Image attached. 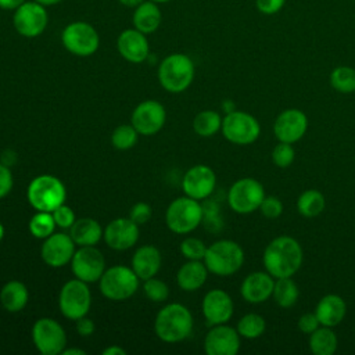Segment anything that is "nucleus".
<instances>
[{
    "label": "nucleus",
    "mask_w": 355,
    "mask_h": 355,
    "mask_svg": "<svg viewBox=\"0 0 355 355\" xmlns=\"http://www.w3.org/2000/svg\"><path fill=\"white\" fill-rule=\"evenodd\" d=\"M326 200L322 191L316 189H308L297 198V211L305 218H315L324 209Z\"/></svg>",
    "instance_id": "nucleus-31"
},
{
    "label": "nucleus",
    "mask_w": 355,
    "mask_h": 355,
    "mask_svg": "<svg viewBox=\"0 0 355 355\" xmlns=\"http://www.w3.org/2000/svg\"><path fill=\"white\" fill-rule=\"evenodd\" d=\"M55 226L53 214L47 211H37L29 220V232L36 239H47L54 233Z\"/></svg>",
    "instance_id": "nucleus-36"
},
{
    "label": "nucleus",
    "mask_w": 355,
    "mask_h": 355,
    "mask_svg": "<svg viewBox=\"0 0 355 355\" xmlns=\"http://www.w3.org/2000/svg\"><path fill=\"white\" fill-rule=\"evenodd\" d=\"M49 24L46 6L31 0L21 4L12 15L14 29L24 37H36L44 32Z\"/></svg>",
    "instance_id": "nucleus-13"
},
{
    "label": "nucleus",
    "mask_w": 355,
    "mask_h": 355,
    "mask_svg": "<svg viewBox=\"0 0 355 355\" xmlns=\"http://www.w3.org/2000/svg\"><path fill=\"white\" fill-rule=\"evenodd\" d=\"M180 252L187 259L202 261L207 252V245L197 237H187L180 243Z\"/></svg>",
    "instance_id": "nucleus-39"
},
{
    "label": "nucleus",
    "mask_w": 355,
    "mask_h": 355,
    "mask_svg": "<svg viewBox=\"0 0 355 355\" xmlns=\"http://www.w3.org/2000/svg\"><path fill=\"white\" fill-rule=\"evenodd\" d=\"M236 329H237L240 337L254 340V338L261 337L265 333L266 320L263 316L251 312V313H247L243 318H240Z\"/></svg>",
    "instance_id": "nucleus-35"
},
{
    "label": "nucleus",
    "mask_w": 355,
    "mask_h": 355,
    "mask_svg": "<svg viewBox=\"0 0 355 355\" xmlns=\"http://www.w3.org/2000/svg\"><path fill=\"white\" fill-rule=\"evenodd\" d=\"M14 180H12V173L8 169L7 165L0 164V198L6 197L11 189H12Z\"/></svg>",
    "instance_id": "nucleus-46"
},
{
    "label": "nucleus",
    "mask_w": 355,
    "mask_h": 355,
    "mask_svg": "<svg viewBox=\"0 0 355 355\" xmlns=\"http://www.w3.org/2000/svg\"><path fill=\"white\" fill-rule=\"evenodd\" d=\"M103 232L100 223L93 218L76 219L69 227V236L79 247L97 244L103 237Z\"/></svg>",
    "instance_id": "nucleus-28"
},
{
    "label": "nucleus",
    "mask_w": 355,
    "mask_h": 355,
    "mask_svg": "<svg viewBox=\"0 0 355 355\" xmlns=\"http://www.w3.org/2000/svg\"><path fill=\"white\" fill-rule=\"evenodd\" d=\"M75 241L68 233H53L40 248L42 259L51 268H60L71 262L75 254Z\"/></svg>",
    "instance_id": "nucleus-17"
},
{
    "label": "nucleus",
    "mask_w": 355,
    "mask_h": 355,
    "mask_svg": "<svg viewBox=\"0 0 355 355\" xmlns=\"http://www.w3.org/2000/svg\"><path fill=\"white\" fill-rule=\"evenodd\" d=\"M261 214L268 219H276L283 214V202L275 196H265L259 205Z\"/></svg>",
    "instance_id": "nucleus-41"
},
{
    "label": "nucleus",
    "mask_w": 355,
    "mask_h": 355,
    "mask_svg": "<svg viewBox=\"0 0 355 355\" xmlns=\"http://www.w3.org/2000/svg\"><path fill=\"white\" fill-rule=\"evenodd\" d=\"M116 49L122 58L133 64L143 62L150 53V44L146 35L136 28H129L119 33Z\"/></svg>",
    "instance_id": "nucleus-22"
},
{
    "label": "nucleus",
    "mask_w": 355,
    "mask_h": 355,
    "mask_svg": "<svg viewBox=\"0 0 355 355\" xmlns=\"http://www.w3.org/2000/svg\"><path fill=\"white\" fill-rule=\"evenodd\" d=\"M216 186V175L215 172L207 165H194L191 166L183 176L182 187L186 196L204 200L209 197Z\"/></svg>",
    "instance_id": "nucleus-20"
},
{
    "label": "nucleus",
    "mask_w": 355,
    "mask_h": 355,
    "mask_svg": "<svg viewBox=\"0 0 355 355\" xmlns=\"http://www.w3.org/2000/svg\"><path fill=\"white\" fill-rule=\"evenodd\" d=\"M94 322L92 319H89L87 316H82L79 319H76V331L83 336V337H87V336H92L94 333Z\"/></svg>",
    "instance_id": "nucleus-47"
},
{
    "label": "nucleus",
    "mask_w": 355,
    "mask_h": 355,
    "mask_svg": "<svg viewBox=\"0 0 355 355\" xmlns=\"http://www.w3.org/2000/svg\"><path fill=\"white\" fill-rule=\"evenodd\" d=\"M165 119V108L157 100H144L132 112V125L143 136L158 133L164 128Z\"/></svg>",
    "instance_id": "nucleus-15"
},
{
    "label": "nucleus",
    "mask_w": 355,
    "mask_h": 355,
    "mask_svg": "<svg viewBox=\"0 0 355 355\" xmlns=\"http://www.w3.org/2000/svg\"><path fill=\"white\" fill-rule=\"evenodd\" d=\"M286 4V0H255L257 10L263 15H273L279 12Z\"/></svg>",
    "instance_id": "nucleus-45"
},
{
    "label": "nucleus",
    "mask_w": 355,
    "mask_h": 355,
    "mask_svg": "<svg viewBox=\"0 0 355 355\" xmlns=\"http://www.w3.org/2000/svg\"><path fill=\"white\" fill-rule=\"evenodd\" d=\"M201 311L208 324L227 323L234 312V304L232 297L220 288L209 290L201 302Z\"/></svg>",
    "instance_id": "nucleus-18"
},
{
    "label": "nucleus",
    "mask_w": 355,
    "mask_h": 355,
    "mask_svg": "<svg viewBox=\"0 0 355 355\" xmlns=\"http://www.w3.org/2000/svg\"><path fill=\"white\" fill-rule=\"evenodd\" d=\"M204 218V208L198 200L189 196L173 200L165 214V222L169 230L178 234H186L198 227Z\"/></svg>",
    "instance_id": "nucleus-6"
},
{
    "label": "nucleus",
    "mask_w": 355,
    "mask_h": 355,
    "mask_svg": "<svg viewBox=\"0 0 355 355\" xmlns=\"http://www.w3.org/2000/svg\"><path fill=\"white\" fill-rule=\"evenodd\" d=\"M71 269L76 279L86 283L98 282L105 270L104 255L94 245L80 247L71 259Z\"/></svg>",
    "instance_id": "nucleus-14"
},
{
    "label": "nucleus",
    "mask_w": 355,
    "mask_h": 355,
    "mask_svg": "<svg viewBox=\"0 0 355 355\" xmlns=\"http://www.w3.org/2000/svg\"><path fill=\"white\" fill-rule=\"evenodd\" d=\"M338 340L331 327L319 326L309 334V349L315 355H333L337 349Z\"/></svg>",
    "instance_id": "nucleus-30"
},
{
    "label": "nucleus",
    "mask_w": 355,
    "mask_h": 355,
    "mask_svg": "<svg viewBox=\"0 0 355 355\" xmlns=\"http://www.w3.org/2000/svg\"><path fill=\"white\" fill-rule=\"evenodd\" d=\"M194 73L193 60L182 53L166 55L158 67V80L169 93L184 92L191 85Z\"/></svg>",
    "instance_id": "nucleus-3"
},
{
    "label": "nucleus",
    "mask_w": 355,
    "mask_h": 355,
    "mask_svg": "<svg viewBox=\"0 0 355 355\" xmlns=\"http://www.w3.org/2000/svg\"><path fill=\"white\" fill-rule=\"evenodd\" d=\"M265 198V189L254 178H241L236 180L227 193L229 207L240 215H248L259 209Z\"/></svg>",
    "instance_id": "nucleus-9"
},
{
    "label": "nucleus",
    "mask_w": 355,
    "mask_h": 355,
    "mask_svg": "<svg viewBox=\"0 0 355 355\" xmlns=\"http://www.w3.org/2000/svg\"><path fill=\"white\" fill-rule=\"evenodd\" d=\"M126 351L119 345H110L103 349V355H125Z\"/></svg>",
    "instance_id": "nucleus-49"
},
{
    "label": "nucleus",
    "mask_w": 355,
    "mask_h": 355,
    "mask_svg": "<svg viewBox=\"0 0 355 355\" xmlns=\"http://www.w3.org/2000/svg\"><path fill=\"white\" fill-rule=\"evenodd\" d=\"M193 129L198 136L211 137L222 129V118L216 111H200L193 119Z\"/></svg>",
    "instance_id": "nucleus-33"
},
{
    "label": "nucleus",
    "mask_w": 355,
    "mask_h": 355,
    "mask_svg": "<svg viewBox=\"0 0 355 355\" xmlns=\"http://www.w3.org/2000/svg\"><path fill=\"white\" fill-rule=\"evenodd\" d=\"M272 297L279 306L291 308L298 301L300 290L291 277H279L275 279Z\"/></svg>",
    "instance_id": "nucleus-32"
},
{
    "label": "nucleus",
    "mask_w": 355,
    "mask_h": 355,
    "mask_svg": "<svg viewBox=\"0 0 355 355\" xmlns=\"http://www.w3.org/2000/svg\"><path fill=\"white\" fill-rule=\"evenodd\" d=\"M191 312L182 304L173 302L165 305L155 316L154 330L158 338L165 343H178L193 331Z\"/></svg>",
    "instance_id": "nucleus-2"
},
{
    "label": "nucleus",
    "mask_w": 355,
    "mask_h": 355,
    "mask_svg": "<svg viewBox=\"0 0 355 355\" xmlns=\"http://www.w3.org/2000/svg\"><path fill=\"white\" fill-rule=\"evenodd\" d=\"M161 252L154 245H141L136 250L132 258V269L140 280H147L155 276L161 268Z\"/></svg>",
    "instance_id": "nucleus-25"
},
{
    "label": "nucleus",
    "mask_w": 355,
    "mask_h": 355,
    "mask_svg": "<svg viewBox=\"0 0 355 355\" xmlns=\"http://www.w3.org/2000/svg\"><path fill=\"white\" fill-rule=\"evenodd\" d=\"M29 293L26 286L18 280L7 282L0 291V302L8 312H19L28 304Z\"/></svg>",
    "instance_id": "nucleus-29"
},
{
    "label": "nucleus",
    "mask_w": 355,
    "mask_h": 355,
    "mask_svg": "<svg viewBox=\"0 0 355 355\" xmlns=\"http://www.w3.org/2000/svg\"><path fill=\"white\" fill-rule=\"evenodd\" d=\"M330 86L343 94L355 92V69L352 67L340 65L330 72Z\"/></svg>",
    "instance_id": "nucleus-34"
},
{
    "label": "nucleus",
    "mask_w": 355,
    "mask_h": 355,
    "mask_svg": "<svg viewBox=\"0 0 355 355\" xmlns=\"http://www.w3.org/2000/svg\"><path fill=\"white\" fill-rule=\"evenodd\" d=\"M302 261V247L290 236H279L273 239L266 245L262 255L265 270L275 279L293 277L300 270Z\"/></svg>",
    "instance_id": "nucleus-1"
},
{
    "label": "nucleus",
    "mask_w": 355,
    "mask_h": 355,
    "mask_svg": "<svg viewBox=\"0 0 355 355\" xmlns=\"http://www.w3.org/2000/svg\"><path fill=\"white\" fill-rule=\"evenodd\" d=\"M139 280V276L132 268L115 265L105 269L100 277V291L107 300L123 301L137 291Z\"/></svg>",
    "instance_id": "nucleus-7"
},
{
    "label": "nucleus",
    "mask_w": 355,
    "mask_h": 355,
    "mask_svg": "<svg viewBox=\"0 0 355 355\" xmlns=\"http://www.w3.org/2000/svg\"><path fill=\"white\" fill-rule=\"evenodd\" d=\"M62 46L75 55L89 57L94 54L100 46V37L93 25L83 21L68 24L61 33Z\"/></svg>",
    "instance_id": "nucleus-11"
},
{
    "label": "nucleus",
    "mask_w": 355,
    "mask_h": 355,
    "mask_svg": "<svg viewBox=\"0 0 355 355\" xmlns=\"http://www.w3.org/2000/svg\"><path fill=\"white\" fill-rule=\"evenodd\" d=\"M315 313L320 322V326L336 327L345 318L347 304L338 294H326L318 301Z\"/></svg>",
    "instance_id": "nucleus-24"
},
{
    "label": "nucleus",
    "mask_w": 355,
    "mask_h": 355,
    "mask_svg": "<svg viewBox=\"0 0 355 355\" xmlns=\"http://www.w3.org/2000/svg\"><path fill=\"white\" fill-rule=\"evenodd\" d=\"M61 354H64V355H86V351L78 349V348H64V351Z\"/></svg>",
    "instance_id": "nucleus-51"
},
{
    "label": "nucleus",
    "mask_w": 355,
    "mask_h": 355,
    "mask_svg": "<svg viewBox=\"0 0 355 355\" xmlns=\"http://www.w3.org/2000/svg\"><path fill=\"white\" fill-rule=\"evenodd\" d=\"M151 1H154V3H157V4H161V3H168V1H171V0H151Z\"/></svg>",
    "instance_id": "nucleus-54"
},
{
    "label": "nucleus",
    "mask_w": 355,
    "mask_h": 355,
    "mask_svg": "<svg viewBox=\"0 0 355 355\" xmlns=\"http://www.w3.org/2000/svg\"><path fill=\"white\" fill-rule=\"evenodd\" d=\"M308 129V118L298 108H287L282 111L273 123V133L279 141L295 143L304 137Z\"/></svg>",
    "instance_id": "nucleus-16"
},
{
    "label": "nucleus",
    "mask_w": 355,
    "mask_h": 355,
    "mask_svg": "<svg viewBox=\"0 0 355 355\" xmlns=\"http://www.w3.org/2000/svg\"><path fill=\"white\" fill-rule=\"evenodd\" d=\"M129 218L137 223V225H143L146 223L150 218H151V207L147 202H137L132 207Z\"/></svg>",
    "instance_id": "nucleus-43"
},
{
    "label": "nucleus",
    "mask_w": 355,
    "mask_h": 355,
    "mask_svg": "<svg viewBox=\"0 0 355 355\" xmlns=\"http://www.w3.org/2000/svg\"><path fill=\"white\" fill-rule=\"evenodd\" d=\"M222 133L233 144L248 146L259 137L261 125L254 115L233 110L222 119Z\"/></svg>",
    "instance_id": "nucleus-8"
},
{
    "label": "nucleus",
    "mask_w": 355,
    "mask_h": 355,
    "mask_svg": "<svg viewBox=\"0 0 355 355\" xmlns=\"http://www.w3.org/2000/svg\"><path fill=\"white\" fill-rule=\"evenodd\" d=\"M204 349L208 355H236L240 349L237 329L226 323L215 324L205 336Z\"/></svg>",
    "instance_id": "nucleus-19"
},
{
    "label": "nucleus",
    "mask_w": 355,
    "mask_h": 355,
    "mask_svg": "<svg viewBox=\"0 0 355 355\" xmlns=\"http://www.w3.org/2000/svg\"><path fill=\"white\" fill-rule=\"evenodd\" d=\"M32 340L42 355H58L67 345L64 327L51 318H40L33 323Z\"/></svg>",
    "instance_id": "nucleus-12"
},
{
    "label": "nucleus",
    "mask_w": 355,
    "mask_h": 355,
    "mask_svg": "<svg viewBox=\"0 0 355 355\" xmlns=\"http://www.w3.org/2000/svg\"><path fill=\"white\" fill-rule=\"evenodd\" d=\"M295 158V150L290 143L279 141L272 150V162L277 168H288Z\"/></svg>",
    "instance_id": "nucleus-40"
},
{
    "label": "nucleus",
    "mask_w": 355,
    "mask_h": 355,
    "mask_svg": "<svg viewBox=\"0 0 355 355\" xmlns=\"http://www.w3.org/2000/svg\"><path fill=\"white\" fill-rule=\"evenodd\" d=\"M35 1H37V3H40L43 6H54V4H57V3H60L62 0H35Z\"/></svg>",
    "instance_id": "nucleus-52"
},
{
    "label": "nucleus",
    "mask_w": 355,
    "mask_h": 355,
    "mask_svg": "<svg viewBox=\"0 0 355 355\" xmlns=\"http://www.w3.org/2000/svg\"><path fill=\"white\" fill-rule=\"evenodd\" d=\"M208 268L202 261H193L183 263L176 275L178 286L184 291H196L204 286L208 277Z\"/></svg>",
    "instance_id": "nucleus-26"
},
{
    "label": "nucleus",
    "mask_w": 355,
    "mask_h": 355,
    "mask_svg": "<svg viewBox=\"0 0 355 355\" xmlns=\"http://www.w3.org/2000/svg\"><path fill=\"white\" fill-rule=\"evenodd\" d=\"M275 277L265 272H252L247 275L240 286L241 297L250 304H262L272 297Z\"/></svg>",
    "instance_id": "nucleus-23"
},
{
    "label": "nucleus",
    "mask_w": 355,
    "mask_h": 355,
    "mask_svg": "<svg viewBox=\"0 0 355 355\" xmlns=\"http://www.w3.org/2000/svg\"><path fill=\"white\" fill-rule=\"evenodd\" d=\"M26 197L29 204L36 211L53 212L57 207L64 204L67 190L58 178L46 173L31 180L26 190Z\"/></svg>",
    "instance_id": "nucleus-5"
},
{
    "label": "nucleus",
    "mask_w": 355,
    "mask_h": 355,
    "mask_svg": "<svg viewBox=\"0 0 355 355\" xmlns=\"http://www.w3.org/2000/svg\"><path fill=\"white\" fill-rule=\"evenodd\" d=\"M122 6L125 7H129V8H136L139 4H141L143 1L146 0H118Z\"/></svg>",
    "instance_id": "nucleus-50"
},
{
    "label": "nucleus",
    "mask_w": 355,
    "mask_h": 355,
    "mask_svg": "<svg viewBox=\"0 0 355 355\" xmlns=\"http://www.w3.org/2000/svg\"><path fill=\"white\" fill-rule=\"evenodd\" d=\"M3 237H4V226H3L1 222H0V241L3 240Z\"/></svg>",
    "instance_id": "nucleus-53"
},
{
    "label": "nucleus",
    "mask_w": 355,
    "mask_h": 355,
    "mask_svg": "<svg viewBox=\"0 0 355 355\" xmlns=\"http://www.w3.org/2000/svg\"><path fill=\"white\" fill-rule=\"evenodd\" d=\"M92 305V294L87 283L80 279L68 280L60 291L58 306L61 313L71 320L86 316Z\"/></svg>",
    "instance_id": "nucleus-10"
},
{
    "label": "nucleus",
    "mask_w": 355,
    "mask_h": 355,
    "mask_svg": "<svg viewBox=\"0 0 355 355\" xmlns=\"http://www.w3.org/2000/svg\"><path fill=\"white\" fill-rule=\"evenodd\" d=\"M202 261L211 273L230 276L241 269L244 263V251L239 243L223 239L207 247Z\"/></svg>",
    "instance_id": "nucleus-4"
},
{
    "label": "nucleus",
    "mask_w": 355,
    "mask_h": 355,
    "mask_svg": "<svg viewBox=\"0 0 355 355\" xmlns=\"http://www.w3.org/2000/svg\"><path fill=\"white\" fill-rule=\"evenodd\" d=\"M26 0H0V8L15 11L21 4H24Z\"/></svg>",
    "instance_id": "nucleus-48"
},
{
    "label": "nucleus",
    "mask_w": 355,
    "mask_h": 355,
    "mask_svg": "<svg viewBox=\"0 0 355 355\" xmlns=\"http://www.w3.org/2000/svg\"><path fill=\"white\" fill-rule=\"evenodd\" d=\"M139 132L133 125H119L111 135V143L118 150H129L137 141Z\"/></svg>",
    "instance_id": "nucleus-37"
},
{
    "label": "nucleus",
    "mask_w": 355,
    "mask_h": 355,
    "mask_svg": "<svg viewBox=\"0 0 355 355\" xmlns=\"http://www.w3.org/2000/svg\"><path fill=\"white\" fill-rule=\"evenodd\" d=\"M103 237L105 244L116 251L132 248L139 240V225L130 218L112 219L104 229Z\"/></svg>",
    "instance_id": "nucleus-21"
},
{
    "label": "nucleus",
    "mask_w": 355,
    "mask_h": 355,
    "mask_svg": "<svg viewBox=\"0 0 355 355\" xmlns=\"http://www.w3.org/2000/svg\"><path fill=\"white\" fill-rule=\"evenodd\" d=\"M51 214L55 220V225L61 229H69L73 225V222L76 220L72 208L65 204H61L60 207H57Z\"/></svg>",
    "instance_id": "nucleus-42"
},
{
    "label": "nucleus",
    "mask_w": 355,
    "mask_h": 355,
    "mask_svg": "<svg viewBox=\"0 0 355 355\" xmlns=\"http://www.w3.org/2000/svg\"><path fill=\"white\" fill-rule=\"evenodd\" d=\"M161 21H162L161 8L158 7L157 3H154L151 0H148V1L146 0L141 4H139L135 8L133 17H132L133 28L143 32L144 35L155 32L159 28Z\"/></svg>",
    "instance_id": "nucleus-27"
},
{
    "label": "nucleus",
    "mask_w": 355,
    "mask_h": 355,
    "mask_svg": "<svg viewBox=\"0 0 355 355\" xmlns=\"http://www.w3.org/2000/svg\"><path fill=\"white\" fill-rule=\"evenodd\" d=\"M297 326H298V329H300L304 334H308V336H309L311 333H313V331L320 326V322H319V319H318V316H316L315 312H306V313H304V315L300 316Z\"/></svg>",
    "instance_id": "nucleus-44"
},
{
    "label": "nucleus",
    "mask_w": 355,
    "mask_h": 355,
    "mask_svg": "<svg viewBox=\"0 0 355 355\" xmlns=\"http://www.w3.org/2000/svg\"><path fill=\"white\" fill-rule=\"evenodd\" d=\"M143 291H144L146 297L153 302H162L169 295V288H168L166 283L159 279H155L154 276L144 280Z\"/></svg>",
    "instance_id": "nucleus-38"
}]
</instances>
